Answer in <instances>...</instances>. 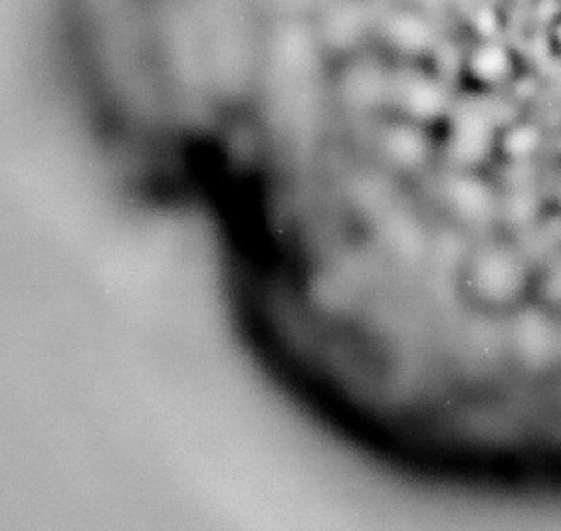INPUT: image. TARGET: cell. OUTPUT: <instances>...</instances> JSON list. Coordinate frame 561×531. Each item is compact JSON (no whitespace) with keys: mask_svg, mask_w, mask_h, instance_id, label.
I'll use <instances>...</instances> for the list:
<instances>
[{"mask_svg":"<svg viewBox=\"0 0 561 531\" xmlns=\"http://www.w3.org/2000/svg\"><path fill=\"white\" fill-rule=\"evenodd\" d=\"M405 104L421 117L437 114L443 107L445 95L431 78H411L403 90Z\"/></svg>","mask_w":561,"mask_h":531,"instance_id":"cell-2","label":"cell"},{"mask_svg":"<svg viewBox=\"0 0 561 531\" xmlns=\"http://www.w3.org/2000/svg\"><path fill=\"white\" fill-rule=\"evenodd\" d=\"M462 70L482 90H502L516 82L522 56L500 32L479 34L462 54Z\"/></svg>","mask_w":561,"mask_h":531,"instance_id":"cell-1","label":"cell"}]
</instances>
